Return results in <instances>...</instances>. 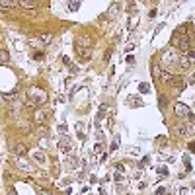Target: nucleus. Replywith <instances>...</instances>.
I'll use <instances>...</instances> for the list:
<instances>
[{
	"label": "nucleus",
	"mask_w": 195,
	"mask_h": 195,
	"mask_svg": "<svg viewBox=\"0 0 195 195\" xmlns=\"http://www.w3.org/2000/svg\"><path fill=\"white\" fill-rule=\"evenodd\" d=\"M30 100H31L35 105H37L39 102L43 104V102H47V94L43 92V90H39V88H31L30 90Z\"/></svg>",
	"instance_id": "1"
},
{
	"label": "nucleus",
	"mask_w": 195,
	"mask_h": 195,
	"mask_svg": "<svg viewBox=\"0 0 195 195\" xmlns=\"http://www.w3.org/2000/svg\"><path fill=\"white\" fill-rule=\"evenodd\" d=\"M176 59H179V55L174 51V49H166L164 55H162V63H164V64H172Z\"/></svg>",
	"instance_id": "2"
},
{
	"label": "nucleus",
	"mask_w": 195,
	"mask_h": 195,
	"mask_svg": "<svg viewBox=\"0 0 195 195\" xmlns=\"http://www.w3.org/2000/svg\"><path fill=\"white\" fill-rule=\"evenodd\" d=\"M174 43H176V45L179 47V51H183V53L187 51V47H189V39H187L183 33H179V39L176 37V39H174Z\"/></svg>",
	"instance_id": "3"
},
{
	"label": "nucleus",
	"mask_w": 195,
	"mask_h": 195,
	"mask_svg": "<svg viewBox=\"0 0 195 195\" xmlns=\"http://www.w3.org/2000/svg\"><path fill=\"white\" fill-rule=\"evenodd\" d=\"M47 109H35L33 111V121H35V123H45V121H47Z\"/></svg>",
	"instance_id": "4"
},
{
	"label": "nucleus",
	"mask_w": 195,
	"mask_h": 195,
	"mask_svg": "<svg viewBox=\"0 0 195 195\" xmlns=\"http://www.w3.org/2000/svg\"><path fill=\"white\" fill-rule=\"evenodd\" d=\"M174 109H176V113L179 115V117H189V115H191V111H189V107H187L185 104H176V107H174Z\"/></svg>",
	"instance_id": "5"
},
{
	"label": "nucleus",
	"mask_w": 195,
	"mask_h": 195,
	"mask_svg": "<svg viewBox=\"0 0 195 195\" xmlns=\"http://www.w3.org/2000/svg\"><path fill=\"white\" fill-rule=\"evenodd\" d=\"M12 152L16 154V156H21V154H26V152H27V146H26L24 142H16V144L12 146Z\"/></svg>",
	"instance_id": "6"
},
{
	"label": "nucleus",
	"mask_w": 195,
	"mask_h": 195,
	"mask_svg": "<svg viewBox=\"0 0 195 195\" xmlns=\"http://www.w3.org/2000/svg\"><path fill=\"white\" fill-rule=\"evenodd\" d=\"M178 64H179V68L187 70V68H189V64H191V61H189V57H187V55H179V59H178Z\"/></svg>",
	"instance_id": "7"
},
{
	"label": "nucleus",
	"mask_w": 195,
	"mask_h": 195,
	"mask_svg": "<svg viewBox=\"0 0 195 195\" xmlns=\"http://www.w3.org/2000/svg\"><path fill=\"white\" fill-rule=\"evenodd\" d=\"M172 86H174V92L179 94V92L185 88V82L182 80V78H174V80H172Z\"/></svg>",
	"instance_id": "8"
},
{
	"label": "nucleus",
	"mask_w": 195,
	"mask_h": 195,
	"mask_svg": "<svg viewBox=\"0 0 195 195\" xmlns=\"http://www.w3.org/2000/svg\"><path fill=\"white\" fill-rule=\"evenodd\" d=\"M158 80H162V82H172V80H174V74H172V72H168V70H162Z\"/></svg>",
	"instance_id": "9"
},
{
	"label": "nucleus",
	"mask_w": 195,
	"mask_h": 195,
	"mask_svg": "<svg viewBox=\"0 0 195 195\" xmlns=\"http://www.w3.org/2000/svg\"><path fill=\"white\" fill-rule=\"evenodd\" d=\"M53 39V33H39V41L41 43H49Z\"/></svg>",
	"instance_id": "10"
},
{
	"label": "nucleus",
	"mask_w": 195,
	"mask_h": 195,
	"mask_svg": "<svg viewBox=\"0 0 195 195\" xmlns=\"http://www.w3.org/2000/svg\"><path fill=\"white\" fill-rule=\"evenodd\" d=\"M59 148L63 150V152H67V150H68V142H67V141H61V142H59Z\"/></svg>",
	"instance_id": "11"
},
{
	"label": "nucleus",
	"mask_w": 195,
	"mask_h": 195,
	"mask_svg": "<svg viewBox=\"0 0 195 195\" xmlns=\"http://www.w3.org/2000/svg\"><path fill=\"white\" fill-rule=\"evenodd\" d=\"M20 6H24V8H35V2H20Z\"/></svg>",
	"instance_id": "12"
},
{
	"label": "nucleus",
	"mask_w": 195,
	"mask_h": 195,
	"mask_svg": "<svg viewBox=\"0 0 195 195\" xmlns=\"http://www.w3.org/2000/svg\"><path fill=\"white\" fill-rule=\"evenodd\" d=\"M10 57H8V53L6 51H0V63H4V61H8Z\"/></svg>",
	"instance_id": "13"
},
{
	"label": "nucleus",
	"mask_w": 195,
	"mask_h": 195,
	"mask_svg": "<svg viewBox=\"0 0 195 195\" xmlns=\"http://www.w3.org/2000/svg\"><path fill=\"white\" fill-rule=\"evenodd\" d=\"M35 158H37L39 162H43V160H45V154H43V152H37V154H35Z\"/></svg>",
	"instance_id": "14"
},
{
	"label": "nucleus",
	"mask_w": 195,
	"mask_h": 195,
	"mask_svg": "<svg viewBox=\"0 0 195 195\" xmlns=\"http://www.w3.org/2000/svg\"><path fill=\"white\" fill-rule=\"evenodd\" d=\"M148 90H150V88H148L146 84H141V92H142V94H144V92H148Z\"/></svg>",
	"instance_id": "15"
},
{
	"label": "nucleus",
	"mask_w": 195,
	"mask_h": 195,
	"mask_svg": "<svg viewBox=\"0 0 195 195\" xmlns=\"http://www.w3.org/2000/svg\"><path fill=\"white\" fill-rule=\"evenodd\" d=\"M137 21H139V18H137V16H135V18H131V27H135V26H137Z\"/></svg>",
	"instance_id": "16"
},
{
	"label": "nucleus",
	"mask_w": 195,
	"mask_h": 195,
	"mask_svg": "<svg viewBox=\"0 0 195 195\" xmlns=\"http://www.w3.org/2000/svg\"><path fill=\"white\" fill-rule=\"evenodd\" d=\"M78 6H80V4H78V2H72V4L68 6V8H70V10H76V8H78Z\"/></svg>",
	"instance_id": "17"
},
{
	"label": "nucleus",
	"mask_w": 195,
	"mask_h": 195,
	"mask_svg": "<svg viewBox=\"0 0 195 195\" xmlns=\"http://www.w3.org/2000/svg\"><path fill=\"white\" fill-rule=\"evenodd\" d=\"M189 82H191V84H195V74H193V76H189Z\"/></svg>",
	"instance_id": "18"
}]
</instances>
